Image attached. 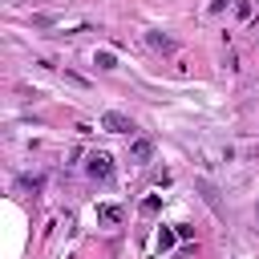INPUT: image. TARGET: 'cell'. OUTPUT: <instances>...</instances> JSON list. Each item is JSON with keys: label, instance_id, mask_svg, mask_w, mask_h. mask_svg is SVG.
Wrapping results in <instances>:
<instances>
[{"label": "cell", "instance_id": "obj_2", "mask_svg": "<svg viewBox=\"0 0 259 259\" xmlns=\"http://www.w3.org/2000/svg\"><path fill=\"white\" fill-rule=\"evenodd\" d=\"M121 219H125V210L117 202H97V227L113 231V227H121Z\"/></svg>", "mask_w": 259, "mask_h": 259}, {"label": "cell", "instance_id": "obj_10", "mask_svg": "<svg viewBox=\"0 0 259 259\" xmlns=\"http://www.w3.org/2000/svg\"><path fill=\"white\" fill-rule=\"evenodd\" d=\"M174 231H178V239H194V227H186V223H178Z\"/></svg>", "mask_w": 259, "mask_h": 259}, {"label": "cell", "instance_id": "obj_7", "mask_svg": "<svg viewBox=\"0 0 259 259\" xmlns=\"http://www.w3.org/2000/svg\"><path fill=\"white\" fill-rule=\"evenodd\" d=\"M146 40H150L154 49H174V40H170V36H162V32H150Z\"/></svg>", "mask_w": 259, "mask_h": 259}, {"label": "cell", "instance_id": "obj_3", "mask_svg": "<svg viewBox=\"0 0 259 259\" xmlns=\"http://www.w3.org/2000/svg\"><path fill=\"white\" fill-rule=\"evenodd\" d=\"M101 130H109V134H134L138 125L125 117V113H117V109H109V113H101Z\"/></svg>", "mask_w": 259, "mask_h": 259}, {"label": "cell", "instance_id": "obj_8", "mask_svg": "<svg viewBox=\"0 0 259 259\" xmlns=\"http://www.w3.org/2000/svg\"><path fill=\"white\" fill-rule=\"evenodd\" d=\"M158 206H162V198H158V194L142 198V214H158Z\"/></svg>", "mask_w": 259, "mask_h": 259}, {"label": "cell", "instance_id": "obj_4", "mask_svg": "<svg viewBox=\"0 0 259 259\" xmlns=\"http://www.w3.org/2000/svg\"><path fill=\"white\" fill-rule=\"evenodd\" d=\"M150 158H154V142H150V138H134V142H130V162L146 166Z\"/></svg>", "mask_w": 259, "mask_h": 259}, {"label": "cell", "instance_id": "obj_6", "mask_svg": "<svg viewBox=\"0 0 259 259\" xmlns=\"http://www.w3.org/2000/svg\"><path fill=\"white\" fill-rule=\"evenodd\" d=\"M93 65H97V69H117V57H113L109 49H101V53H93Z\"/></svg>", "mask_w": 259, "mask_h": 259}, {"label": "cell", "instance_id": "obj_5", "mask_svg": "<svg viewBox=\"0 0 259 259\" xmlns=\"http://www.w3.org/2000/svg\"><path fill=\"white\" fill-rule=\"evenodd\" d=\"M174 243H178V231H174V227H158V235H154V247H158V251H170Z\"/></svg>", "mask_w": 259, "mask_h": 259}, {"label": "cell", "instance_id": "obj_1", "mask_svg": "<svg viewBox=\"0 0 259 259\" xmlns=\"http://www.w3.org/2000/svg\"><path fill=\"white\" fill-rule=\"evenodd\" d=\"M85 174H89L93 182H101V186L113 182V158H109L105 150H93V154L85 158Z\"/></svg>", "mask_w": 259, "mask_h": 259}, {"label": "cell", "instance_id": "obj_9", "mask_svg": "<svg viewBox=\"0 0 259 259\" xmlns=\"http://www.w3.org/2000/svg\"><path fill=\"white\" fill-rule=\"evenodd\" d=\"M227 4H231V0H210V4H206V12H210V16H219Z\"/></svg>", "mask_w": 259, "mask_h": 259}]
</instances>
